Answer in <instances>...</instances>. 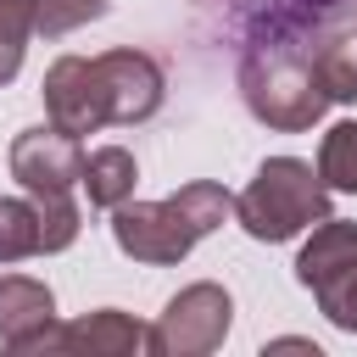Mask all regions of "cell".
Instances as JSON below:
<instances>
[{
    "instance_id": "obj_5",
    "label": "cell",
    "mask_w": 357,
    "mask_h": 357,
    "mask_svg": "<svg viewBox=\"0 0 357 357\" xmlns=\"http://www.w3.org/2000/svg\"><path fill=\"white\" fill-rule=\"evenodd\" d=\"M229 324H234L229 290L201 279V284H184L162 307V318L145 329V351L151 357H206L229 340Z\"/></svg>"
},
{
    "instance_id": "obj_3",
    "label": "cell",
    "mask_w": 357,
    "mask_h": 357,
    "mask_svg": "<svg viewBox=\"0 0 357 357\" xmlns=\"http://www.w3.org/2000/svg\"><path fill=\"white\" fill-rule=\"evenodd\" d=\"M234 212V195L212 178H190L178 184L167 201H123L112 206V240L123 257L145 262V268H173L195 251V240H206L212 229H223Z\"/></svg>"
},
{
    "instance_id": "obj_1",
    "label": "cell",
    "mask_w": 357,
    "mask_h": 357,
    "mask_svg": "<svg viewBox=\"0 0 357 357\" xmlns=\"http://www.w3.org/2000/svg\"><path fill=\"white\" fill-rule=\"evenodd\" d=\"M45 117L56 128H67L73 139L95 134V128H134L145 117L162 112L167 78L156 67V56L145 50H100V56H56L45 84Z\"/></svg>"
},
{
    "instance_id": "obj_14",
    "label": "cell",
    "mask_w": 357,
    "mask_h": 357,
    "mask_svg": "<svg viewBox=\"0 0 357 357\" xmlns=\"http://www.w3.org/2000/svg\"><path fill=\"white\" fill-rule=\"evenodd\" d=\"M33 11H39V0H0V89L22 73L28 39L39 33L33 28Z\"/></svg>"
},
{
    "instance_id": "obj_6",
    "label": "cell",
    "mask_w": 357,
    "mask_h": 357,
    "mask_svg": "<svg viewBox=\"0 0 357 357\" xmlns=\"http://www.w3.org/2000/svg\"><path fill=\"white\" fill-rule=\"evenodd\" d=\"M78 173H84V145L67 128L39 123V128H22L11 139V178L28 195H73Z\"/></svg>"
},
{
    "instance_id": "obj_8",
    "label": "cell",
    "mask_w": 357,
    "mask_h": 357,
    "mask_svg": "<svg viewBox=\"0 0 357 357\" xmlns=\"http://www.w3.org/2000/svg\"><path fill=\"white\" fill-rule=\"evenodd\" d=\"M45 351H73V357H134L145 351V324L128 318L123 307H95L73 324H56Z\"/></svg>"
},
{
    "instance_id": "obj_10",
    "label": "cell",
    "mask_w": 357,
    "mask_h": 357,
    "mask_svg": "<svg viewBox=\"0 0 357 357\" xmlns=\"http://www.w3.org/2000/svg\"><path fill=\"white\" fill-rule=\"evenodd\" d=\"M139 184V162L128 145H95L84 151V173H78V190L89 195V206H123Z\"/></svg>"
},
{
    "instance_id": "obj_13",
    "label": "cell",
    "mask_w": 357,
    "mask_h": 357,
    "mask_svg": "<svg viewBox=\"0 0 357 357\" xmlns=\"http://www.w3.org/2000/svg\"><path fill=\"white\" fill-rule=\"evenodd\" d=\"M39 257V206L33 195H0V268Z\"/></svg>"
},
{
    "instance_id": "obj_4",
    "label": "cell",
    "mask_w": 357,
    "mask_h": 357,
    "mask_svg": "<svg viewBox=\"0 0 357 357\" xmlns=\"http://www.w3.org/2000/svg\"><path fill=\"white\" fill-rule=\"evenodd\" d=\"M234 218H240V229L251 240L279 245V240H296L301 229H312L318 218H329V190H324L312 162L268 156L251 173V184L234 195Z\"/></svg>"
},
{
    "instance_id": "obj_7",
    "label": "cell",
    "mask_w": 357,
    "mask_h": 357,
    "mask_svg": "<svg viewBox=\"0 0 357 357\" xmlns=\"http://www.w3.org/2000/svg\"><path fill=\"white\" fill-rule=\"evenodd\" d=\"M56 329V296L45 279L0 273V346L11 351H45Z\"/></svg>"
},
{
    "instance_id": "obj_11",
    "label": "cell",
    "mask_w": 357,
    "mask_h": 357,
    "mask_svg": "<svg viewBox=\"0 0 357 357\" xmlns=\"http://www.w3.org/2000/svg\"><path fill=\"white\" fill-rule=\"evenodd\" d=\"M312 67H318V84L329 100L357 106V39L351 33H324L312 50Z\"/></svg>"
},
{
    "instance_id": "obj_12",
    "label": "cell",
    "mask_w": 357,
    "mask_h": 357,
    "mask_svg": "<svg viewBox=\"0 0 357 357\" xmlns=\"http://www.w3.org/2000/svg\"><path fill=\"white\" fill-rule=\"evenodd\" d=\"M318 178L335 195H357V123H335L318 145Z\"/></svg>"
},
{
    "instance_id": "obj_18",
    "label": "cell",
    "mask_w": 357,
    "mask_h": 357,
    "mask_svg": "<svg viewBox=\"0 0 357 357\" xmlns=\"http://www.w3.org/2000/svg\"><path fill=\"white\" fill-rule=\"evenodd\" d=\"M262 351H312V357H318V346H312V340H296V335H284V340H268Z\"/></svg>"
},
{
    "instance_id": "obj_15",
    "label": "cell",
    "mask_w": 357,
    "mask_h": 357,
    "mask_svg": "<svg viewBox=\"0 0 357 357\" xmlns=\"http://www.w3.org/2000/svg\"><path fill=\"white\" fill-rule=\"evenodd\" d=\"M33 206H39V257L67 251V245L78 240V229H84L78 201H73V195H33Z\"/></svg>"
},
{
    "instance_id": "obj_9",
    "label": "cell",
    "mask_w": 357,
    "mask_h": 357,
    "mask_svg": "<svg viewBox=\"0 0 357 357\" xmlns=\"http://www.w3.org/2000/svg\"><path fill=\"white\" fill-rule=\"evenodd\" d=\"M357 262V223L351 218H318L312 223V240L301 245V257H296V279L318 296L329 279H340L346 268Z\"/></svg>"
},
{
    "instance_id": "obj_2",
    "label": "cell",
    "mask_w": 357,
    "mask_h": 357,
    "mask_svg": "<svg viewBox=\"0 0 357 357\" xmlns=\"http://www.w3.org/2000/svg\"><path fill=\"white\" fill-rule=\"evenodd\" d=\"M318 39L324 28H284V22H262L251 33V45L240 50V100L257 123L279 134H301L324 117L329 95L312 67Z\"/></svg>"
},
{
    "instance_id": "obj_16",
    "label": "cell",
    "mask_w": 357,
    "mask_h": 357,
    "mask_svg": "<svg viewBox=\"0 0 357 357\" xmlns=\"http://www.w3.org/2000/svg\"><path fill=\"white\" fill-rule=\"evenodd\" d=\"M106 6H112V0H39L33 28H39L45 39H61V33H78L84 22L106 17Z\"/></svg>"
},
{
    "instance_id": "obj_17",
    "label": "cell",
    "mask_w": 357,
    "mask_h": 357,
    "mask_svg": "<svg viewBox=\"0 0 357 357\" xmlns=\"http://www.w3.org/2000/svg\"><path fill=\"white\" fill-rule=\"evenodd\" d=\"M318 312H324L335 329L357 335V262H351L340 279H329V284L318 290Z\"/></svg>"
}]
</instances>
